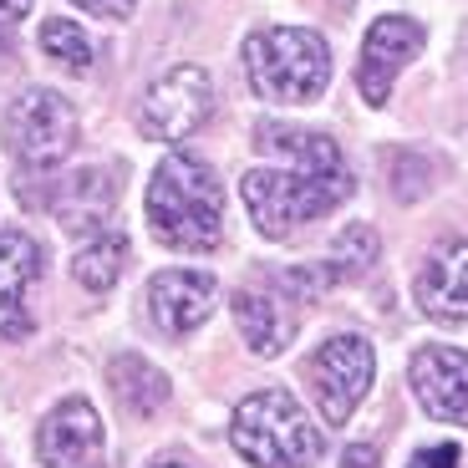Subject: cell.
<instances>
[{
	"instance_id": "cell-1",
	"label": "cell",
	"mask_w": 468,
	"mask_h": 468,
	"mask_svg": "<svg viewBox=\"0 0 468 468\" xmlns=\"http://www.w3.org/2000/svg\"><path fill=\"white\" fill-rule=\"evenodd\" d=\"M255 138L265 153L281 158L275 168H250L239 178L245 209L265 239H291L301 224L321 219V214L341 209L351 199L356 178H351L346 158H341V148L326 133H301V128L265 122Z\"/></svg>"
},
{
	"instance_id": "cell-2",
	"label": "cell",
	"mask_w": 468,
	"mask_h": 468,
	"mask_svg": "<svg viewBox=\"0 0 468 468\" xmlns=\"http://www.w3.org/2000/svg\"><path fill=\"white\" fill-rule=\"evenodd\" d=\"M148 224L168 250L184 255H209L224 239V188L209 164H199L194 153H164V164L148 178Z\"/></svg>"
},
{
	"instance_id": "cell-3",
	"label": "cell",
	"mask_w": 468,
	"mask_h": 468,
	"mask_svg": "<svg viewBox=\"0 0 468 468\" xmlns=\"http://www.w3.org/2000/svg\"><path fill=\"white\" fill-rule=\"evenodd\" d=\"M234 453L255 468H311L321 458V428L305 418V408L285 387L250 392L229 418Z\"/></svg>"
},
{
	"instance_id": "cell-4",
	"label": "cell",
	"mask_w": 468,
	"mask_h": 468,
	"mask_svg": "<svg viewBox=\"0 0 468 468\" xmlns=\"http://www.w3.org/2000/svg\"><path fill=\"white\" fill-rule=\"evenodd\" d=\"M245 77L265 102H316L331 82V51L305 26H265L245 41Z\"/></svg>"
},
{
	"instance_id": "cell-5",
	"label": "cell",
	"mask_w": 468,
	"mask_h": 468,
	"mask_svg": "<svg viewBox=\"0 0 468 468\" xmlns=\"http://www.w3.org/2000/svg\"><path fill=\"white\" fill-rule=\"evenodd\" d=\"M5 148L21 168L31 174H51V168L77 148V112L61 92L51 87H26L11 107H5Z\"/></svg>"
},
{
	"instance_id": "cell-6",
	"label": "cell",
	"mask_w": 468,
	"mask_h": 468,
	"mask_svg": "<svg viewBox=\"0 0 468 468\" xmlns=\"http://www.w3.org/2000/svg\"><path fill=\"white\" fill-rule=\"evenodd\" d=\"M372 372H377V351L367 336L346 331V336H331L326 346L311 356L305 377H311V392H316V408L331 428L351 418V412L362 408L367 387H372Z\"/></svg>"
},
{
	"instance_id": "cell-7",
	"label": "cell",
	"mask_w": 468,
	"mask_h": 468,
	"mask_svg": "<svg viewBox=\"0 0 468 468\" xmlns=\"http://www.w3.org/2000/svg\"><path fill=\"white\" fill-rule=\"evenodd\" d=\"M209 112H214V82L204 67H168L138 102L143 133L158 143L194 138L209 122Z\"/></svg>"
},
{
	"instance_id": "cell-8",
	"label": "cell",
	"mask_w": 468,
	"mask_h": 468,
	"mask_svg": "<svg viewBox=\"0 0 468 468\" xmlns=\"http://www.w3.org/2000/svg\"><path fill=\"white\" fill-rule=\"evenodd\" d=\"M422 47H428V31H422V21H412V16H382V21H372V31H367V41H362V67H356L362 102L387 107L402 67H408Z\"/></svg>"
},
{
	"instance_id": "cell-9",
	"label": "cell",
	"mask_w": 468,
	"mask_h": 468,
	"mask_svg": "<svg viewBox=\"0 0 468 468\" xmlns=\"http://www.w3.org/2000/svg\"><path fill=\"white\" fill-rule=\"evenodd\" d=\"M219 301V281L209 270H164L148 281V311L168 336H188L214 316Z\"/></svg>"
},
{
	"instance_id": "cell-10",
	"label": "cell",
	"mask_w": 468,
	"mask_h": 468,
	"mask_svg": "<svg viewBox=\"0 0 468 468\" xmlns=\"http://www.w3.org/2000/svg\"><path fill=\"white\" fill-rule=\"evenodd\" d=\"M422 412L438 422H468V356L458 346H422L408 367Z\"/></svg>"
},
{
	"instance_id": "cell-11",
	"label": "cell",
	"mask_w": 468,
	"mask_h": 468,
	"mask_svg": "<svg viewBox=\"0 0 468 468\" xmlns=\"http://www.w3.org/2000/svg\"><path fill=\"white\" fill-rule=\"evenodd\" d=\"M36 453L47 468H92L102 458V418L87 398H67L36 433Z\"/></svg>"
},
{
	"instance_id": "cell-12",
	"label": "cell",
	"mask_w": 468,
	"mask_h": 468,
	"mask_svg": "<svg viewBox=\"0 0 468 468\" xmlns=\"http://www.w3.org/2000/svg\"><path fill=\"white\" fill-rule=\"evenodd\" d=\"M41 275V250L31 234L0 229V346L31 336V285Z\"/></svg>"
},
{
	"instance_id": "cell-13",
	"label": "cell",
	"mask_w": 468,
	"mask_h": 468,
	"mask_svg": "<svg viewBox=\"0 0 468 468\" xmlns=\"http://www.w3.org/2000/svg\"><path fill=\"white\" fill-rule=\"evenodd\" d=\"M418 305L443 326L468 321V239H448L428 255V265L418 270Z\"/></svg>"
},
{
	"instance_id": "cell-14",
	"label": "cell",
	"mask_w": 468,
	"mask_h": 468,
	"mask_svg": "<svg viewBox=\"0 0 468 468\" xmlns=\"http://www.w3.org/2000/svg\"><path fill=\"white\" fill-rule=\"evenodd\" d=\"M234 326L260 356H281L295 341V311L281 291H234Z\"/></svg>"
},
{
	"instance_id": "cell-15",
	"label": "cell",
	"mask_w": 468,
	"mask_h": 468,
	"mask_svg": "<svg viewBox=\"0 0 468 468\" xmlns=\"http://www.w3.org/2000/svg\"><path fill=\"white\" fill-rule=\"evenodd\" d=\"M112 204H117V178L92 164V168H77V174H67L57 184L51 214L61 219V229L87 234V229H97V224L112 214Z\"/></svg>"
},
{
	"instance_id": "cell-16",
	"label": "cell",
	"mask_w": 468,
	"mask_h": 468,
	"mask_svg": "<svg viewBox=\"0 0 468 468\" xmlns=\"http://www.w3.org/2000/svg\"><path fill=\"white\" fill-rule=\"evenodd\" d=\"M107 387H112V398L122 402L128 412H138V418H148V412H158L168 398H174V387H168V377L158 372L153 362H143V356H133V351H122V356H112V367H107Z\"/></svg>"
},
{
	"instance_id": "cell-17",
	"label": "cell",
	"mask_w": 468,
	"mask_h": 468,
	"mask_svg": "<svg viewBox=\"0 0 468 468\" xmlns=\"http://www.w3.org/2000/svg\"><path fill=\"white\" fill-rule=\"evenodd\" d=\"M122 260H128V245H122V234H102V239H92V245L77 250V260H71V275H77V285H87V291H112L117 275H122Z\"/></svg>"
},
{
	"instance_id": "cell-18",
	"label": "cell",
	"mask_w": 468,
	"mask_h": 468,
	"mask_svg": "<svg viewBox=\"0 0 468 468\" xmlns=\"http://www.w3.org/2000/svg\"><path fill=\"white\" fill-rule=\"evenodd\" d=\"M377 265V229L372 224H346L331 245V281H356Z\"/></svg>"
},
{
	"instance_id": "cell-19",
	"label": "cell",
	"mask_w": 468,
	"mask_h": 468,
	"mask_svg": "<svg viewBox=\"0 0 468 468\" xmlns=\"http://www.w3.org/2000/svg\"><path fill=\"white\" fill-rule=\"evenodd\" d=\"M41 51H47L51 61H61V67L71 71H92V41L82 36V26L77 21H47L41 26Z\"/></svg>"
},
{
	"instance_id": "cell-20",
	"label": "cell",
	"mask_w": 468,
	"mask_h": 468,
	"mask_svg": "<svg viewBox=\"0 0 468 468\" xmlns=\"http://www.w3.org/2000/svg\"><path fill=\"white\" fill-rule=\"evenodd\" d=\"M71 5L87 16H102V21H128L138 11V0H71Z\"/></svg>"
},
{
	"instance_id": "cell-21",
	"label": "cell",
	"mask_w": 468,
	"mask_h": 468,
	"mask_svg": "<svg viewBox=\"0 0 468 468\" xmlns=\"http://www.w3.org/2000/svg\"><path fill=\"white\" fill-rule=\"evenodd\" d=\"M458 463H463V453L453 443H433V448H422V453H412L408 468H458Z\"/></svg>"
},
{
	"instance_id": "cell-22",
	"label": "cell",
	"mask_w": 468,
	"mask_h": 468,
	"mask_svg": "<svg viewBox=\"0 0 468 468\" xmlns=\"http://www.w3.org/2000/svg\"><path fill=\"white\" fill-rule=\"evenodd\" d=\"M341 468H377V448L372 443H351L341 453Z\"/></svg>"
},
{
	"instance_id": "cell-23",
	"label": "cell",
	"mask_w": 468,
	"mask_h": 468,
	"mask_svg": "<svg viewBox=\"0 0 468 468\" xmlns=\"http://www.w3.org/2000/svg\"><path fill=\"white\" fill-rule=\"evenodd\" d=\"M26 11H31V0H0V26H11V21H21Z\"/></svg>"
},
{
	"instance_id": "cell-24",
	"label": "cell",
	"mask_w": 468,
	"mask_h": 468,
	"mask_svg": "<svg viewBox=\"0 0 468 468\" xmlns=\"http://www.w3.org/2000/svg\"><path fill=\"white\" fill-rule=\"evenodd\" d=\"M0 51H5V26H0Z\"/></svg>"
},
{
	"instance_id": "cell-25",
	"label": "cell",
	"mask_w": 468,
	"mask_h": 468,
	"mask_svg": "<svg viewBox=\"0 0 468 468\" xmlns=\"http://www.w3.org/2000/svg\"><path fill=\"white\" fill-rule=\"evenodd\" d=\"M158 468H184V463H158Z\"/></svg>"
}]
</instances>
